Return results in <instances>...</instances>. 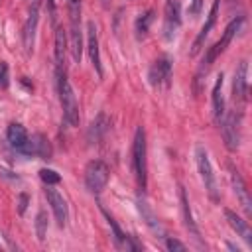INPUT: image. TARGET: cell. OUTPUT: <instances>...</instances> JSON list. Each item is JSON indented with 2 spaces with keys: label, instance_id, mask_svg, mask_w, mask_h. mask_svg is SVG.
<instances>
[{
  "label": "cell",
  "instance_id": "6da1fadb",
  "mask_svg": "<svg viewBox=\"0 0 252 252\" xmlns=\"http://www.w3.org/2000/svg\"><path fill=\"white\" fill-rule=\"evenodd\" d=\"M244 26V16H238V18H234V20H230V24L224 28V33H222V37L213 45V47H209V51L205 53V57H203V61H201V65H199V69H197V77H195V81H201L203 79V75H207V71L211 69V65L215 63V59L228 47V43L232 41V37L240 32V28Z\"/></svg>",
  "mask_w": 252,
  "mask_h": 252
},
{
  "label": "cell",
  "instance_id": "7a4b0ae2",
  "mask_svg": "<svg viewBox=\"0 0 252 252\" xmlns=\"http://www.w3.org/2000/svg\"><path fill=\"white\" fill-rule=\"evenodd\" d=\"M55 75H57L59 102H61V108H63V120L69 126H77L79 124V104H77V96L73 93V87L67 79V71L55 73Z\"/></svg>",
  "mask_w": 252,
  "mask_h": 252
},
{
  "label": "cell",
  "instance_id": "3957f363",
  "mask_svg": "<svg viewBox=\"0 0 252 252\" xmlns=\"http://www.w3.org/2000/svg\"><path fill=\"white\" fill-rule=\"evenodd\" d=\"M69 12V49L75 63H81L83 57V30H81V0H67Z\"/></svg>",
  "mask_w": 252,
  "mask_h": 252
},
{
  "label": "cell",
  "instance_id": "277c9868",
  "mask_svg": "<svg viewBox=\"0 0 252 252\" xmlns=\"http://www.w3.org/2000/svg\"><path fill=\"white\" fill-rule=\"evenodd\" d=\"M132 163H134V173L140 189H146V177H148V165H146V132L142 126L136 128L134 134V144H132Z\"/></svg>",
  "mask_w": 252,
  "mask_h": 252
},
{
  "label": "cell",
  "instance_id": "5b68a950",
  "mask_svg": "<svg viewBox=\"0 0 252 252\" xmlns=\"http://www.w3.org/2000/svg\"><path fill=\"white\" fill-rule=\"evenodd\" d=\"M195 159H197V167H199V173H201V179H203V185L209 193V197L213 201H219V187H217V177L213 173V165H211V159H209V154L203 146H197L195 148Z\"/></svg>",
  "mask_w": 252,
  "mask_h": 252
},
{
  "label": "cell",
  "instance_id": "8992f818",
  "mask_svg": "<svg viewBox=\"0 0 252 252\" xmlns=\"http://www.w3.org/2000/svg\"><path fill=\"white\" fill-rule=\"evenodd\" d=\"M108 173H110V169L102 159L89 161L87 167H85V185H87V189L94 195L100 193L108 183Z\"/></svg>",
  "mask_w": 252,
  "mask_h": 252
},
{
  "label": "cell",
  "instance_id": "52a82bcc",
  "mask_svg": "<svg viewBox=\"0 0 252 252\" xmlns=\"http://www.w3.org/2000/svg\"><path fill=\"white\" fill-rule=\"evenodd\" d=\"M238 124H240V114L236 116V112H226L224 110L219 126H220V134H222L224 146L230 152L238 150V146H240V128H238Z\"/></svg>",
  "mask_w": 252,
  "mask_h": 252
},
{
  "label": "cell",
  "instance_id": "ba28073f",
  "mask_svg": "<svg viewBox=\"0 0 252 252\" xmlns=\"http://www.w3.org/2000/svg\"><path fill=\"white\" fill-rule=\"evenodd\" d=\"M232 96H234V102H236V110L242 114V106L248 100V63L246 61H240V65L234 71Z\"/></svg>",
  "mask_w": 252,
  "mask_h": 252
},
{
  "label": "cell",
  "instance_id": "9c48e42d",
  "mask_svg": "<svg viewBox=\"0 0 252 252\" xmlns=\"http://www.w3.org/2000/svg\"><path fill=\"white\" fill-rule=\"evenodd\" d=\"M163 35L165 39H173L181 26V6L177 0H165L163 8Z\"/></svg>",
  "mask_w": 252,
  "mask_h": 252
},
{
  "label": "cell",
  "instance_id": "30bf717a",
  "mask_svg": "<svg viewBox=\"0 0 252 252\" xmlns=\"http://www.w3.org/2000/svg\"><path fill=\"white\" fill-rule=\"evenodd\" d=\"M148 79L152 83V87L159 89V87H169L171 83V61L169 57H159L152 67H150V73H148Z\"/></svg>",
  "mask_w": 252,
  "mask_h": 252
},
{
  "label": "cell",
  "instance_id": "8fae6325",
  "mask_svg": "<svg viewBox=\"0 0 252 252\" xmlns=\"http://www.w3.org/2000/svg\"><path fill=\"white\" fill-rule=\"evenodd\" d=\"M45 197H47V203L51 205V211L55 215V220L59 226H65L67 224V219H69V211H67V203L63 199V195L53 189V185H47L45 189Z\"/></svg>",
  "mask_w": 252,
  "mask_h": 252
},
{
  "label": "cell",
  "instance_id": "7c38bea8",
  "mask_svg": "<svg viewBox=\"0 0 252 252\" xmlns=\"http://www.w3.org/2000/svg\"><path fill=\"white\" fill-rule=\"evenodd\" d=\"M37 20H39V6H37V0H33V4H32V8H30V14H28V20H26V24H24V32H22V39H24V49H26V53H30V51L33 49Z\"/></svg>",
  "mask_w": 252,
  "mask_h": 252
},
{
  "label": "cell",
  "instance_id": "4fadbf2b",
  "mask_svg": "<svg viewBox=\"0 0 252 252\" xmlns=\"http://www.w3.org/2000/svg\"><path fill=\"white\" fill-rule=\"evenodd\" d=\"M230 181H232V189L240 201V207L244 209L246 217H252V201H250V195H248V189H246V183L242 179V175L238 173V169H230Z\"/></svg>",
  "mask_w": 252,
  "mask_h": 252
},
{
  "label": "cell",
  "instance_id": "5bb4252c",
  "mask_svg": "<svg viewBox=\"0 0 252 252\" xmlns=\"http://www.w3.org/2000/svg\"><path fill=\"white\" fill-rule=\"evenodd\" d=\"M219 6H220V0H213V6H211L209 16H207V22L203 24L201 32L197 33V37H195V41H193L191 55H197V53H199V49H201L203 43H205V37L211 33V30H213V26H215V22H217V16H219Z\"/></svg>",
  "mask_w": 252,
  "mask_h": 252
},
{
  "label": "cell",
  "instance_id": "9a60e30c",
  "mask_svg": "<svg viewBox=\"0 0 252 252\" xmlns=\"http://www.w3.org/2000/svg\"><path fill=\"white\" fill-rule=\"evenodd\" d=\"M87 49H89V57H91V63H93L96 75L102 77L100 55H98V35H96V26H94V22H89V24H87Z\"/></svg>",
  "mask_w": 252,
  "mask_h": 252
},
{
  "label": "cell",
  "instance_id": "2e32d148",
  "mask_svg": "<svg viewBox=\"0 0 252 252\" xmlns=\"http://www.w3.org/2000/svg\"><path fill=\"white\" fill-rule=\"evenodd\" d=\"M22 154H24V156H35V158L47 159V158L51 156V148H49V142H47L45 136L33 134V136L28 140V144H26V148H24Z\"/></svg>",
  "mask_w": 252,
  "mask_h": 252
},
{
  "label": "cell",
  "instance_id": "e0dca14e",
  "mask_svg": "<svg viewBox=\"0 0 252 252\" xmlns=\"http://www.w3.org/2000/svg\"><path fill=\"white\" fill-rule=\"evenodd\" d=\"M179 201H181V213H183V220H185V228L189 230V234L193 236V240L203 246V240H201V234H199V228L193 220V215H191V209H189V201H187V195H185V189L179 187Z\"/></svg>",
  "mask_w": 252,
  "mask_h": 252
},
{
  "label": "cell",
  "instance_id": "ac0fdd59",
  "mask_svg": "<svg viewBox=\"0 0 252 252\" xmlns=\"http://www.w3.org/2000/svg\"><path fill=\"white\" fill-rule=\"evenodd\" d=\"M224 219L228 220V224L232 226V230L246 242V244H252V230L248 226V220H244L242 217H238L234 211L230 209H224Z\"/></svg>",
  "mask_w": 252,
  "mask_h": 252
},
{
  "label": "cell",
  "instance_id": "d6986e66",
  "mask_svg": "<svg viewBox=\"0 0 252 252\" xmlns=\"http://www.w3.org/2000/svg\"><path fill=\"white\" fill-rule=\"evenodd\" d=\"M6 138H8V144H10L16 152H20V154L24 152V148H26V144H28V140H30L28 130H26L22 124H18V122H12V124L8 126Z\"/></svg>",
  "mask_w": 252,
  "mask_h": 252
},
{
  "label": "cell",
  "instance_id": "ffe728a7",
  "mask_svg": "<svg viewBox=\"0 0 252 252\" xmlns=\"http://www.w3.org/2000/svg\"><path fill=\"white\" fill-rule=\"evenodd\" d=\"M67 32L63 28H55V73L65 71V53H67Z\"/></svg>",
  "mask_w": 252,
  "mask_h": 252
},
{
  "label": "cell",
  "instance_id": "44dd1931",
  "mask_svg": "<svg viewBox=\"0 0 252 252\" xmlns=\"http://www.w3.org/2000/svg\"><path fill=\"white\" fill-rule=\"evenodd\" d=\"M108 126H110L108 116L104 112H98L94 116V120L91 122V126H89V132H87L89 142H100L104 138V134L108 132Z\"/></svg>",
  "mask_w": 252,
  "mask_h": 252
},
{
  "label": "cell",
  "instance_id": "7402d4cb",
  "mask_svg": "<svg viewBox=\"0 0 252 252\" xmlns=\"http://www.w3.org/2000/svg\"><path fill=\"white\" fill-rule=\"evenodd\" d=\"M224 114V98H222V73L217 77L213 87V118L219 124Z\"/></svg>",
  "mask_w": 252,
  "mask_h": 252
},
{
  "label": "cell",
  "instance_id": "603a6c76",
  "mask_svg": "<svg viewBox=\"0 0 252 252\" xmlns=\"http://www.w3.org/2000/svg\"><path fill=\"white\" fill-rule=\"evenodd\" d=\"M136 205H138V211H140V215H142V220L150 226V230H154L156 234H161V232H163V230H161V224H159L158 217L154 215V211L150 209V205L146 203V199L138 197V199H136Z\"/></svg>",
  "mask_w": 252,
  "mask_h": 252
},
{
  "label": "cell",
  "instance_id": "cb8c5ba5",
  "mask_svg": "<svg viewBox=\"0 0 252 252\" xmlns=\"http://www.w3.org/2000/svg\"><path fill=\"white\" fill-rule=\"evenodd\" d=\"M154 22V10H148V12H144V14H140V18L136 20V26H134V30H136V37L138 39H144L146 35H148V32H150V24Z\"/></svg>",
  "mask_w": 252,
  "mask_h": 252
},
{
  "label": "cell",
  "instance_id": "d4e9b609",
  "mask_svg": "<svg viewBox=\"0 0 252 252\" xmlns=\"http://www.w3.org/2000/svg\"><path fill=\"white\" fill-rule=\"evenodd\" d=\"M106 215V220H108V224H110V228H112V236H114V244L118 246V248H124L126 246V234L120 230V226L116 224V220L108 215V213H104Z\"/></svg>",
  "mask_w": 252,
  "mask_h": 252
},
{
  "label": "cell",
  "instance_id": "484cf974",
  "mask_svg": "<svg viewBox=\"0 0 252 252\" xmlns=\"http://www.w3.org/2000/svg\"><path fill=\"white\" fill-rule=\"evenodd\" d=\"M35 234H37V240L39 242L45 240V234H47V217H45V211H39L37 217H35Z\"/></svg>",
  "mask_w": 252,
  "mask_h": 252
},
{
  "label": "cell",
  "instance_id": "4316f807",
  "mask_svg": "<svg viewBox=\"0 0 252 252\" xmlns=\"http://www.w3.org/2000/svg\"><path fill=\"white\" fill-rule=\"evenodd\" d=\"M39 179H41L45 185H55V183H59V181H61L59 173H57V171H53V169H47V167L39 169Z\"/></svg>",
  "mask_w": 252,
  "mask_h": 252
},
{
  "label": "cell",
  "instance_id": "83f0119b",
  "mask_svg": "<svg viewBox=\"0 0 252 252\" xmlns=\"http://www.w3.org/2000/svg\"><path fill=\"white\" fill-rule=\"evenodd\" d=\"M10 83V71H8V63L0 61V89H8Z\"/></svg>",
  "mask_w": 252,
  "mask_h": 252
},
{
  "label": "cell",
  "instance_id": "f1b7e54d",
  "mask_svg": "<svg viewBox=\"0 0 252 252\" xmlns=\"http://www.w3.org/2000/svg\"><path fill=\"white\" fill-rule=\"evenodd\" d=\"M165 248L171 250V252H183L185 250V244L175 240V238H165Z\"/></svg>",
  "mask_w": 252,
  "mask_h": 252
},
{
  "label": "cell",
  "instance_id": "f546056e",
  "mask_svg": "<svg viewBox=\"0 0 252 252\" xmlns=\"http://www.w3.org/2000/svg\"><path fill=\"white\" fill-rule=\"evenodd\" d=\"M0 177L8 179V181H12V183H20V177H18L14 171H10V169H6V167H2V165H0Z\"/></svg>",
  "mask_w": 252,
  "mask_h": 252
},
{
  "label": "cell",
  "instance_id": "4dcf8cb0",
  "mask_svg": "<svg viewBox=\"0 0 252 252\" xmlns=\"http://www.w3.org/2000/svg\"><path fill=\"white\" fill-rule=\"evenodd\" d=\"M26 207H28V195H26V193H20V199H18V213L24 215V213H26Z\"/></svg>",
  "mask_w": 252,
  "mask_h": 252
},
{
  "label": "cell",
  "instance_id": "1f68e13d",
  "mask_svg": "<svg viewBox=\"0 0 252 252\" xmlns=\"http://www.w3.org/2000/svg\"><path fill=\"white\" fill-rule=\"evenodd\" d=\"M201 6H203V0H193V4H191V16H199V12H201Z\"/></svg>",
  "mask_w": 252,
  "mask_h": 252
},
{
  "label": "cell",
  "instance_id": "d6a6232c",
  "mask_svg": "<svg viewBox=\"0 0 252 252\" xmlns=\"http://www.w3.org/2000/svg\"><path fill=\"white\" fill-rule=\"evenodd\" d=\"M47 8H49V18H51V22H55V0H47Z\"/></svg>",
  "mask_w": 252,
  "mask_h": 252
}]
</instances>
